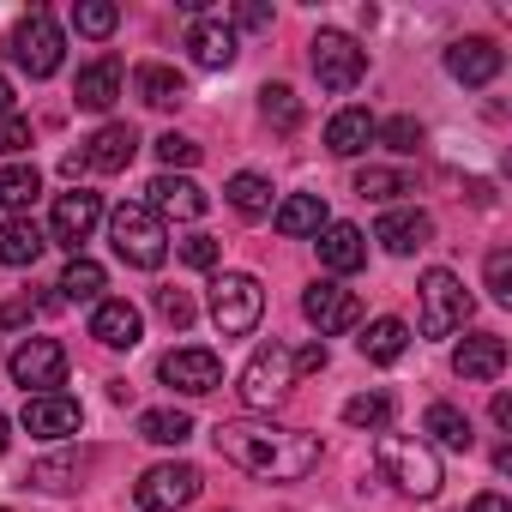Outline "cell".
Masks as SVG:
<instances>
[{"instance_id":"1","label":"cell","mask_w":512,"mask_h":512,"mask_svg":"<svg viewBox=\"0 0 512 512\" xmlns=\"http://www.w3.org/2000/svg\"><path fill=\"white\" fill-rule=\"evenodd\" d=\"M217 452L247 470V476H260V482H302L314 464H320V434H302V428H284V422H217Z\"/></svg>"},{"instance_id":"2","label":"cell","mask_w":512,"mask_h":512,"mask_svg":"<svg viewBox=\"0 0 512 512\" xmlns=\"http://www.w3.org/2000/svg\"><path fill=\"white\" fill-rule=\"evenodd\" d=\"M374 464H380V476L398 488V494H416V500H434L440 494V458L422 446V440H410V434H380L374 440Z\"/></svg>"},{"instance_id":"3","label":"cell","mask_w":512,"mask_h":512,"mask_svg":"<svg viewBox=\"0 0 512 512\" xmlns=\"http://www.w3.org/2000/svg\"><path fill=\"white\" fill-rule=\"evenodd\" d=\"M109 241H115L121 260H127V266H139V272H157V266L169 260L163 217H157L145 199H127V205H115V211H109Z\"/></svg>"},{"instance_id":"4","label":"cell","mask_w":512,"mask_h":512,"mask_svg":"<svg viewBox=\"0 0 512 512\" xmlns=\"http://www.w3.org/2000/svg\"><path fill=\"white\" fill-rule=\"evenodd\" d=\"M290 386H296V368H290V344H260L247 356V368H241V404L247 410H278L284 398H290Z\"/></svg>"},{"instance_id":"5","label":"cell","mask_w":512,"mask_h":512,"mask_svg":"<svg viewBox=\"0 0 512 512\" xmlns=\"http://www.w3.org/2000/svg\"><path fill=\"white\" fill-rule=\"evenodd\" d=\"M260 314H266V290H260V278H247V272H223V278H211V326H217L223 338H247L253 326H260Z\"/></svg>"},{"instance_id":"6","label":"cell","mask_w":512,"mask_h":512,"mask_svg":"<svg viewBox=\"0 0 512 512\" xmlns=\"http://www.w3.org/2000/svg\"><path fill=\"white\" fill-rule=\"evenodd\" d=\"M314 55V79L332 91V97H344V91H356L362 79H368V49L356 43V37H344V31H320L314 43H308Z\"/></svg>"},{"instance_id":"7","label":"cell","mask_w":512,"mask_h":512,"mask_svg":"<svg viewBox=\"0 0 512 512\" xmlns=\"http://www.w3.org/2000/svg\"><path fill=\"white\" fill-rule=\"evenodd\" d=\"M470 290L458 284V272H446V266H434L428 278H422V338H452L464 320H470Z\"/></svg>"},{"instance_id":"8","label":"cell","mask_w":512,"mask_h":512,"mask_svg":"<svg viewBox=\"0 0 512 512\" xmlns=\"http://www.w3.org/2000/svg\"><path fill=\"white\" fill-rule=\"evenodd\" d=\"M7 55L31 73V79H49V73H61V55H67V37H61V25L49 19V13H31V19H19L13 25V37H7Z\"/></svg>"},{"instance_id":"9","label":"cell","mask_w":512,"mask_h":512,"mask_svg":"<svg viewBox=\"0 0 512 512\" xmlns=\"http://www.w3.org/2000/svg\"><path fill=\"white\" fill-rule=\"evenodd\" d=\"M199 488H205V476L193 464H151L139 476L133 500H139V512H181V506L199 500Z\"/></svg>"},{"instance_id":"10","label":"cell","mask_w":512,"mask_h":512,"mask_svg":"<svg viewBox=\"0 0 512 512\" xmlns=\"http://www.w3.org/2000/svg\"><path fill=\"white\" fill-rule=\"evenodd\" d=\"M97 223H103V199H97L91 187H73V193H61V199H55L49 241H55V247H67V253H79V247L97 235Z\"/></svg>"},{"instance_id":"11","label":"cell","mask_w":512,"mask_h":512,"mask_svg":"<svg viewBox=\"0 0 512 512\" xmlns=\"http://www.w3.org/2000/svg\"><path fill=\"white\" fill-rule=\"evenodd\" d=\"M7 374L25 386V398H31V392H55V386L67 380V350H61L55 338H25V344L13 350Z\"/></svg>"},{"instance_id":"12","label":"cell","mask_w":512,"mask_h":512,"mask_svg":"<svg viewBox=\"0 0 512 512\" xmlns=\"http://www.w3.org/2000/svg\"><path fill=\"white\" fill-rule=\"evenodd\" d=\"M85 428V404L79 398H67V392H31L25 398V434H37V440H67V434H79Z\"/></svg>"},{"instance_id":"13","label":"cell","mask_w":512,"mask_h":512,"mask_svg":"<svg viewBox=\"0 0 512 512\" xmlns=\"http://www.w3.org/2000/svg\"><path fill=\"white\" fill-rule=\"evenodd\" d=\"M157 374H163V386H175V392H187V398H205V392L223 386V362H217L211 350H169V356L157 362Z\"/></svg>"},{"instance_id":"14","label":"cell","mask_w":512,"mask_h":512,"mask_svg":"<svg viewBox=\"0 0 512 512\" xmlns=\"http://www.w3.org/2000/svg\"><path fill=\"white\" fill-rule=\"evenodd\" d=\"M302 314H308V326H314L320 338H338V332H350V326L362 320V302H356L344 284H314V290L302 296Z\"/></svg>"},{"instance_id":"15","label":"cell","mask_w":512,"mask_h":512,"mask_svg":"<svg viewBox=\"0 0 512 512\" xmlns=\"http://www.w3.org/2000/svg\"><path fill=\"white\" fill-rule=\"evenodd\" d=\"M500 67H506V55H500L494 37H458V43L446 49V73H452L458 85H494Z\"/></svg>"},{"instance_id":"16","label":"cell","mask_w":512,"mask_h":512,"mask_svg":"<svg viewBox=\"0 0 512 512\" xmlns=\"http://www.w3.org/2000/svg\"><path fill=\"white\" fill-rule=\"evenodd\" d=\"M145 205H151L157 217H181V223H193V217L211 211V193H205L199 181H187V175H157V181L145 187Z\"/></svg>"},{"instance_id":"17","label":"cell","mask_w":512,"mask_h":512,"mask_svg":"<svg viewBox=\"0 0 512 512\" xmlns=\"http://www.w3.org/2000/svg\"><path fill=\"white\" fill-rule=\"evenodd\" d=\"M452 374L470 380V386L500 380V374H506V338H494V332H470V338L452 350Z\"/></svg>"},{"instance_id":"18","label":"cell","mask_w":512,"mask_h":512,"mask_svg":"<svg viewBox=\"0 0 512 512\" xmlns=\"http://www.w3.org/2000/svg\"><path fill=\"white\" fill-rule=\"evenodd\" d=\"M91 338H97V344H109V350H133V344L145 338V320H139V308H133V302L103 296V302L91 308Z\"/></svg>"},{"instance_id":"19","label":"cell","mask_w":512,"mask_h":512,"mask_svg":"<svg viewBox=\"0 0 512 512\" xmlns=\"http://www.w3.org/2000/svg\"><path fill=\"white\" fill-rule=\"evenodd\" d=\"M374 241L386 247V253H416V247H428L434 241V217L428 211H416V205H404V211H386L380 223H374Z\"/></svg>"},{"instance_id":"20","label":"cell","mask_w":512,"mask_h":512,"mask_svg":"<svg viewBox=\"0 0 512 512\" xmlns=\"http://www.w3.org/2000/svg\"><path fill=\"white\" fill-rule=\"evenodd\" d=\"M79 151H85V169L121 175V169L133 163V151H139V133H133L127 121H109V127H97V133H91V145H79Z\"/></svg>"},{"instance_id":"21","label":"cell","mask_w":512,"mask_h":512,"mask_svg":"<svg viewBox=\"0 0 512 512\" xmlns=\"http://www.w3.org/2000/svg\"><path fill=\"white\" fill-rule=\"evenodd\" d=\"M320 266L338 272V278H350V272L368 266V241H362L356 223H326V229H320Z\"/></svg>"},{"instance_id":"22","label":"cell","mask_w":512,"mask_h":512,"mask_svg":"<svg viewBox=\"0 0 512 512\" xmlns=\"http://www.w3.org/2000/svg\"><path fill=\"white\" fill-rule=\"evenodd\" d=\"M187 55H193V67L223 73V67H235V31H229L223 19H193V31H187Z\"/></svg>"},{"instance_id":"23","label":"cell","mask_w":512,"mask_h":512,"mask_svg":"<svg viewBox=\"0 0 512 512\" xmlns=\"http://www.w3.org/2000/svg\"><path fill=\"white\" fill-rule=\"evenodd\" d=\"M43 247H49V235H43L31 217H7V223H0V266L25 272V266L43 260Z\"/></svg>"},{"instance_id":"24","label":"cell","mask_w":512,"mask_h":512,"mask_svg":"<svg viewBox=\"0 0 512 512\" xmlns=\"http://www.w3.org/2000/svg\"><path fill=\"white\" fill-rule=\"evenodd\" d=\"M133 91H139V103H151V109H181V103H187V79H181L175 67H163V61L133 67Z\"/></svg>"},{"instance_id":"25","label":"cell","mask_w":512,"mask_h":512,"mask_svg":"<svg viewBox=\"0 0 512 512\" xmlns=\"http://www.w3.org/2000/svg\"><path fill=\"white\" fill-rule=\"evenodd\" d=\"M73 97H79V109H91V115H103V109H115V97H121V61H91L85 73H79V85H73Z\"/></svg>"},{"instance_id":"26","label":"cell","mask_w":512,"mask_h":512,"mask_svg":"<svg viewBox=\"0 0 512 512\" xmlns=\"http://www.w3.org/2000/svg\"><path fill=\"white\" fill-rule=\"evenodd\" d=\"M368 145H374V115L368 109H338L326 121V151L332 157H362Z\"/></svg>"},{"instance_id":"27","label":"cell","mask_w":512,"mask_h":512,"mask_svg":"<svg viewBox=\"0 0 512 512\" xmlns=\"http://www.w3.org/2000/svg\"><path fill=\"white\" fill-rule=\"evenodd\" d=\"M278 235H290V241H302V235H320L332 217H326V199L320 193H290L284 205H278Z\"/></svg>"},{"instance_id":"28","label":"cell","mask_w":512,"mask_h":512,"mask_svg":"<svg viewBox=\"0 0 512 512\" xmlns=\"http://www.w3.org/2000/svg\"><path fill=\"white\" fill-rule=\"evenodd\" d=\"M404 350H410V326H404V320H392V314H386V320H368V332H362V356H368V362L392 368Z\"/></svg>"},{"instance_id":"29","label":"cell","mask_w":512,"mask_h":512,"mask_svg":"<svg viewBox=\"0 0 512 512\" xmlns=\"http://www.w3.org/2000/svg\"><path fill=\"white\" fill-rule=\"evenodd\" d=\"M422 428H428V434H434L446 452H470V446H476V428H470V416H464V410H452V404H428Z\"/></svg>"},{"instance_id":"30","label":"cell","mask_w":512,"mask_h":512,"mask_svg":"<svg viewBox=\"0 0 512 512\" xmlns=\"http://www.w3.org/2000/svg\"><path fill=\"white\" fill-rule=\"evenodd\" d=\"M103 266L97 260H85V253H73L67 260V272H61V302H103Z\"/></svg>"},{"instance_id":"31","label":"cell","mask_w":512,"mask_h":512,"mask_svg":"<svg viewBox=\"0 0 512 512\" xmlns=\"http://www.w3.org/2000/svg\"><path fill=\"white\" fill-rule=\"evenodd\" d=\"M139 440H151V446H187L193 440V416L187 410H145L139 416Z\"/></svg>"},{"instance_id":"32","label":"cell","mask_w":512,"mask_h":512,"mask_svg":"<svg viewBox=\"0 0 512 512\" xmlns=\"http://www.w3.org/2000/svg\"><path fill=\"white\" fill-rule=\"evenodd\" d=\"M37 193H43V175L31 163H7V169H0V205H13V217H25L37 205Z\"/></svg>"},{"instance_id":"33","label":"cell","mask_w":512,"mask_h":512,"mask_svg":"<svg viewBox=\"0 0 512 512\" xmlns=\"http://www.w3.org/2000/svg\"><path fill=\"white\" fill-rule=\"evenodd\" d=\"M229 205L241 211V217H266L272 211V181L266 175H253V169H241V175H229Z\"/></svg>"},{"instance_id":"34","label":"cell","mask_w":512,"mask_h":512,"mask_svg":"<svg viewBox=\"0 0 512 512\" xmlns=\"http://www.w3.org/2000/svg\"><path fill=\"white\" fill-rule=\"evenodd\" d=\"M260 115H266L278 133H296V127H302V97H296L290 85H266V91H260Z\"/></svg>"},{"instance_id":"35","label":"cell","mask_w":512,"mask_h":512,"mask_svg":"<svg viewBox=\"0 0 512 512\" xmlns=\"http://www.w3.org/2000/svg\"><path fill=\"white\" fill-rule=\"evenodd\" d=\"M374 139H380L392 157H416V151H422V121H416V115H392V121H374Z\"/></svg>"},{"instance_id":"36","label":"cell","mask_w":512,"mask_h":512,"mask_svg":"<svg viewBox=\"0 0 512 512\" xmlns=\"http://www.w3.org/2000/svg\"><path fill=\"white\" fill-rule=\"evenodd\" d=\"M344 422H350V428H368V434H386V422H392V398H386V392H362V398L344 404Z\"/></svg>"},{"instance_id":"37","label":"cell","mask_w":512,"mask_h":512,"mask_svg":"<svg viewBox=\"0 0 512 512\" xmlns=\"http://www.w3.org/2000/svg\"><path fill=\"white\" fill-rule=\"evenodd\" d=\"M356 193L362 199H398V193H416V181L404 169H362L356 175Z\"/></svg>"},{"instance_id":"38","label":"cell","mask_w":512,"mask_h":512,"mask_svg":"<svg viewBox=\"0 0 512 512\" xmlns=\"http://www.w3.org/2000/svg\"><path fill=\"white\" fill-rule=\"evenodd\" d=\"M121 25V7H109V0H79L73 7V31L79 37H109Z\"/></svg>"},{"instance_id":"39","label":"cell","mask_w":512,"mask_h":512,"mask_svg":"<svg viewBox=\"0 0 512 512\" xmlns=\"http://www.w3.org/2000/svg\"><path fill=\"white\" fill-rule=\"evenodd\" d=\"M157 157H163V175H175V169H193L199 163V145L187 133H163L157 139Z\"/></svg>"},{"instance_id":"40","label":"cell","mask_w":512,"mask_h":512,"mask_svg":"<svg viewBox=\"0 0 512 512\" xmlns=\"http://www.w3.org/2000/svg\"><path fill=\"white\" fill-rule=\"evenodd\" d=\"M157 314H163L175 332H187L199 308H193V296H187V290H175V284H169V290H157Z\"/></svg>"},{"instance_id":"41","label":"cell","mask_w":512,"mask_h":512,"mask_svg":"<svg viewBox=\"0 0 512 512\" xmlns=\"http://www.w3.org/2000/svg\"><path fill=\"white\" fill-rule=\"evenodd\" d=\"M482 272H488V296H494V302H512V253H506V247L488 253Z\"/></svg>"},{"instance_id":"42","label":"cell","mask_w":512,"mask_h":512,"mask_svg":"<svg viewBox=\"0 0 512 512\" xmlns=\"http://www.w3.org/2000/svg\"><path fill=\"white\" fill-rule=\"evenodd\" d=\"M175 253H181V266H193V272H211V266H217V253H223V247H217L211 235H187V241H181Z\"/></svg>"},{"instance_id":"43","label":"cell","mask_w":512,"mask_h":512,"mask_svg":"<svg viewBox=\"0 0 512 512\" xmlns=\"http://www.w3.org/2000/svg\"><path fill=\"white\" fill-rule=\"evenodd\" d=\"M31 151V121L25 115H0V157H19Z\"/></svg>"},{"instance_id":"44","label":"cell","mask_w":512,"mask_h":512,"mask_svg":"<svg viewBox=\"0 0 512 512\" xmlns=\"http://www.w3.org/2000/svg\"><path fill=\"white\" fill-rule=\"evenodd\" d=\"M73 476H79V470H73L67 458H49V464H31V482H37V488H67Z\"/></svg>"},{"instance_id":"45","label":"cell","mask_w":512,"mask_h":512,"mask_svg":"<svg viewBox=\"0 0 512 512\" xmlns=\"http://www.w3.org/2000/svg\"><path fill=\"white\" fill-rule=\"evenodd\" d=\"M290 368H296V380H308V374H320V368H326V344H308V350H290Z\"/></svg>"},{"instance_id":"46","label":"cell","mask_w":512,"mask_h":512,"mask_svg":"<svg viewBox=\"0 0 512 512\" xmlns=\"http://www.w3.org/2000/svg\"><path fill=\"white\" fill-rule=\"evenodd\" d=\"M235 19H241L247 31H272V7H241Z\"/></svg>"},{"instance_id":"47","label":"cell","mask_w":512,"mask_h":512,"mask_svg":"<svg viewBox=\"0 0 512 512\" xmlns=\"http://www.w3.org/2000/svg\"><path fill=\"white\" fill-rule=\"evenodd\" d=\"M464 512H512V506H506V494H494V488H488V494H476Z\"/></svg>"},{"instance_id":"48","label":"cell","mask_w":512,"mask_h":512,"mask_svg":"<svg viewBox=\"0 0 512 512\" xmlns=\"http://www.w3.org/2000/svg\"><path fill=\"white\" fill-rule=\"evenodd\" d=\"M31 320V302H0V326H25Z\"/></svg>"},{"instance_id":"49","label":"cell","mask_w":512,"mask_h":512,"mask_svg":"<svg viewBox=\"0 0 512 512\" xmlns=\"http://www.w3.org/2000/svg\"><path fill=\"white\" fill-rule=\"evenodd\" d=\"M494 422L512 428V392H494Z\"/></svg>"},{"instance_id":"50","label":"cell","mask_w":512,"mask_h":512,"mask_svg":"<svg viewBox=\"0 0 512 512\" xmlns=\"http://www.w3.org/2000/svg\"><path fill=\"white\" fill-rule=\"evenodd\" d=\"M0 115H13V85H7V73H0Z\"/></svg>"},{"instance_id":"51","label":"cell","mask_w":512,"mask_h":512,"mask_svg":"<svg viewBox=\"0 0 512 512\" xmlns=\"http://www.w3.org/2000/svg\"><path fill=\"white\" fill-rule=\"evenodd\" d=\"M7 440H13V434H7V410H0V452H7Z\"/></svg>"}]
</instances>
